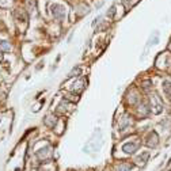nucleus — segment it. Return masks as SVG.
<instances>
[{"instance_id": "7ed1b4c3", "label": "nucleus", "mask_w": 171, "mask_h": 171, "mask_svg": "<svg viewBox=\"0 0 171 171\" xmlns=\"http://www.w3.org/2000/svg\"><path fill=\"white\" fill-rule=\"evenodd\" d=\"M164 91H166V94L170 96V99H171V84L167 83V81L164 83Z\"/></svg>"}, {"instance_id": "f257e3e1", "label": "nucleus", "mask_w": 171, "mask_h": 171, "mask_svg": "<svg viewBox=\"0 0 171 171\" xmlns=\"http://www.w3.org/2000/svg\"><path fill=\"white\" fill-rule=\"evenodd\" d=\"M52 15L53 18L59 19V20H63L64 16H65V8L63 6H60V4H53L52 6Z\"/></svg>"}, {"instance_id": "39448f33", "label": "nucleus", "mask_w": 171, "mask_h": 171, "mask_svg": "<svg viewBox=\"0 0 171 171\" xmlns=\"http://www.w3.org/2000/svg\"><path fill=\"white\" fill-rule=\"evenodd\" d=\"M79 72H80V68H76V69H73V71L71 72V75H69V76H76L75 73H79Z\"/></svg>"}, {"instance_id": "20e7f679", "label": "nucleus", "mask_w": 171, "mask_h": 171, "mask_svg": "<svg viewBox=\"0 0 171 171\" xmlns=\"http://www.w3.org/2000/svg\"><path fill=\"white\" fill-rule=\"evenodd\" d=\"M0 48H2V49H4V50H10V49H11V46H10V45H8L7 42H4V41H3V42H0Z\"/></svg>"}, {"instance_id": "f03ea898", "label": "nucleus", "mask_w": 171, "mask_h": 171, "mask_svg": "<svg viewBox=\"0 0 171 171\" xmlns=\"http://www.w3.org/2000/svg\"><path fill=\"white\" fill-rule=\"evenodd\" d=\"M134 149H136V144H126V145H124V151H125V152H130V153H132Z\"/></svg>"}]
</instances>
